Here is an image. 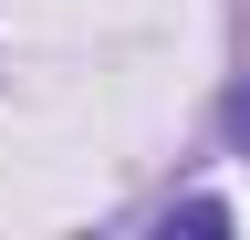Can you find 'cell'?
<instances>
[{
  "label": "cell",
  "instance_id": "1",
  "mask_svg": "<svg viewBox=\"0 0 250 240\" xmlns=\"http://www.w3.org/2000/svg\"><path fill=\"white\" fill-rule=\"evenodd\" d=\"M219 126H229V146H240V157H250V84H240V94H229V105H219Z\"/></svg>",
  "mask_w": 250,
  "mask_h": 240
}]
</instances>
